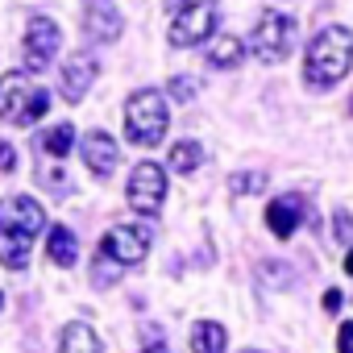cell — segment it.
Masks as SVG:
<instances>
[{
	"label": "cell",
	"mask_w": 353,
	"mask_h": 353,
	"mask_svg": "<svg viewBox=\"0 0 353 353\" xmlns=\"http://www.w3.org/2000/svg\"><path fill=\"white\" fill-rule=\"evenodd\" d=\"M42 229H46V208L34 196H5L0 200V266L26 270Z\"/></svg>",
	"instance_id": "cell-1"
},
{
	"label": "cell",
	"mask_w": 353,
	"mask_h": 353,
	"mask_svg": "<svg viewBox=\"0 0 353 353\" xmlns=\"http://www.w3.org/2000/svg\"><path fill=\"white\" fill-rule=\"evenodd\" d=\"M150 254V229L145 225H112L92 258V287H112L129 266H137Z\"/></svg>",
	"instance_id": "cell-2"
},
{
	"label": "cell",
	"mask_w": 353,
	"mask_h": 353,
	"mask_svg": "<svg viewBox=\"0 0 353 353\" xmlns=\"http://www.w3.org/2000/svg\"><path fill=\"white\" fill-rule=\"evenodd\" d=\"M353 67V34L345 26H328L320 30L312 42H307V54H303V83L324 92L332 83H341Z\"/></svg>",
	"instance_id": "cell-3"
},
{
	"label": "cell",
	"mask_w": 353,
	"mask_h": 353,
	"mask_svg": "<svg viewBox=\"0 0 353 353\" xmlns=\"http://www.w3.org/2000/svg\"><path fill=\"white\" fill-rule=\"evenodd\" d=\"M166 125H170V112H166V92L158 88H141L129 96L125 104V137L141 150L158 145L166 137Z\"/></svg>",
	"instance_id": "cell-4"
},
{
	"label": "cell",
	"mask_w": 353,
	"mask_h": 353,
	"mask_svg": "<svg viewBox=\"0 0 353 353\" xmlns=\"http://www.w3.org/2000/svg\"><path fill=\"white\" fill-rule=\"evenodd\" d=\"M50 112V92L30 79V71H13L0 79V121L34 125Z\"/></svg>",
	"instance_id": "cell-5"
},
{
	"label": "cell",
	"mask_w": 353,
	"mask_h": 353,
	"mask_svg": "<svg viewBox=\"0 0 353 353\" xmlns=\"http://www.w3.org/2000/svg\"><path fill=\"white\" fill-rule=\"evenodd\" d=\"M295 21L287 17V13H274V9H266L262 17H258V26H254V34H250V54L262 63V67H279L291 50H295Z\"/></svg>",
	"instance_id": "cell-6"
},
{
	"label": "cell",
	"mask_w": 353,
	"mask_h": 353,
	"mask_svg": "<svg viewBox=\"0 0 353 353\" xmlns=\"http://www.w3.org/2000/svg\"><path fill=\"white\" fill-rule=\"evenodd\" d=\"M212 34H216V5L212 0H188V5H179L170 17V30H166L170 46H179V50L200 46Z\"/></svg>",
	"instance_id": "cell-7"
},
{
	"label": "cell",
	"mask_w": 353,
	"mask_h": 353,
	"mask_svg": "<svg viewBox=\"0 0 353 353\" xmlns=\"http://www.w3.org/2000/svg\"><path fill=\"white\" fill-rule=\"evenodd\" d=\"M125 196H129V208L141 212V216H158L162 204H166V170L158 162H137L129 183H125Z\"/></svg>",
	"instance_id": "cell-8"
},
{
	"label": "cell",
	"mask_w": 353,
	"mask_h": 353,
	"mask_svg": "<svg viewBox=\"0 0 353 353\" xmlns=\"http://www.w3.org/2000/svg\"><path fill=\"white\" fill-rule=\"evenodd\" d=\"M59 46H63V30H59V21H54V17H34L30 30H26V46H21L26 71H30V75L46 71V67L54 63Z\"/></svg>",
	"instance_id": "cell-9"
},
{
	"label": "cell",
	"mask_w": 353,
	"mask_h": 353,
	"mask_svg": "<svg viewBox=\"0 0 353 353\" xmlns=\"http://www.w3.org/2000/svg\"><path fill=\"white\" fill-rule=\"evenodd\" d=\"M96 75H100V63H96L88 50H75V54L63 63V71H59V92L67 96V104H79V100L88 96V88L96 83Z\"/></svg>",
	"instance_id": "cell-10"
},
{
	"label": "cell",
	"mask_w": 353,
	"mask_h": 353,
	"mask_svg": "<svg viewBox=\"0 0 353 353\" xmlns=\"http://www.w3.org/2000/svg\"><path fill=\"white\" fill-rule=\"evenodd\" d=\"M83 34L92 42H117L125 34V17L112 0H83Z\"/></svg>",
	"instance_id": "cell-11"
},
{
	"label": "cell",
	"mask_w": 353,
	"mask_h": 353,
	"mask_svg": "<svg viewBox=\"0 0 353 353\" xmlns=\"http://www.w3.org/2000/svg\"><path fill=\"white\" fill-rule=\"evenodd\" d=\"M303 216H307V204H303L299 196H279V200L266 204V229H270L279 241H287V237L299 229Z\"/></svg>",
	"instance_id": "cell-12"
},
{
	"label": "cell",
	"mask_w": 353,
	"mask_h": 353,
	"mask_svg": "<svg viewBox=\"0 0 353 353\" xmlns=\"http://www.w3.org/2000/svg\"><path fill=\"white\" fill-rule=\"evenodd\" d=\"M117 141L104 133V129H96V133H88L83 137V166L92 170V174H100V179H108V174L117 170Z\"/></svg>",
	"instance_id": "cell-13"
},
{
	"label": "cell",
	"mask_w": 353,
	"mask_h": 353,
	"mask_svg": "<svg viewBox=\"0 0 353 353\" xmlns=\"http://www.w3.org/2000/svg\"><path fill=\"white\" fill-rule=\"evenodd\" d=\"M46 254H50L54 266H75V258H79V237H75L67 225H54V229L46 233Z\"/></svg>",
	"instance_id": "cell-14"
},
{
	"label": "cell",
	"mask_w": 353,
	"mask_h": 353,
	"mask_svg": "<svg viewBox=\"0 0 353 353\" xmlns=\"http://www.w3.org/2000/svg\"><path fill=\"white\" fill-rule=\"evenodd\" d=\"M241 54H245V46H241L237 34H212V38H208V63H212V67L229 71V67L241 63Z\"/></svg>",
	"instance_id": "cell-15"
},
{
	"label": "cell",
	"mask_w": 353,
	"mask_h": 353,
	"mask_svg": "<svg viewBox=\"0 0 353 353\" xmlns=\"http://www.w3.org/2000/svg\"><path fill=\"white\" fill-rule=\"evenodd\" d=\"M225 345H229V332L221 320H200L192 328V353H225Z\"/></svg>",
	"instance_id": "cell-16"
},
{
	"label": "cell",
	"mask_w": 353,
	"mask_h": 353,
	"mask_svg": "<svg viewBox=\"0 0 353 353\" xmlns=\"http://www.w3.org/2000/svg\"><path fill=\"white\" fill-rule=\"evenodd\" d=\"M59 353H104V349H100V336L92 332V324L75 320V324H67V328H63Z\"/></svg>",
	"instance_id": "cell-17"
},
{
	"label": "cell",
	"mask_w": 353,
	"mask_h": 353,
	"mask_svg": "<svg viewBox=\"0 0 353 353\" xmlns=\"http://www.w3.org/2000/svg\"><path fill=\"white\" fill-rule=\"evenodd\" d=\"M166 162H170V170H179V174H192V170L204 162V150H200V141H192V137H188V141H174Z\"/></svg>",
	"instance_id": "cell-18"
},
{
	"label": "cell",
	"mask_w": 353,
	"mask_h": 353,
	"mask_svg": "<svg viewBox=\"0 0 353 353\" xmlns=\"http://www.w3.org/2000/svg\"><path fill=\"white\" fill-rule=\"evenodd\" d=\"M266 179H270L266 170H241V174H233V179H229V196H233V200L258 196V192H266Z\"/></svg>",
	"instance_id": "cell-19"
},
{
	"label": "cell",
	"mask_w": 353,
	"mask_h": 353,
	"mask_svg": "<svg viewBox=\"0 0 353 353\" xmlns=\"http://www.w3.org/2000/svg\"><path fill=\"white\" fill-rule=\"evenodd\" d=\"M71 145H75V129H71V125H54V129L42 133V150H46L50 158H67Z\"/></svg>",
	"instance_id": "cell-20"
},
{
	"label": "cell",
	"mask_w": 353,
	"mask_h": 353,
	"mask_svg": "<svg viewBox=\"0 0 353 353\" xmlns=\"http://www.w3.org/2000/svg\"><path fill=\"white\" fill-rule=\"evenodd\" d=\"M166 96H170V100H196V96H200V79H192V75H174V79L166 83Z\"/></svg>",
	"instance_id": "cell-21"
},
{
	"label": "cell",
	"mask_w": 353,
	"mask_h": 353,
	"mask_svg": "<svg viewBox=\"0 0 353 353\" xmlns=\"http://www.w3.org/2000/svg\"><path fill=\"white\" fill-rule=\"evenodd\" d=\"M332 225H336V241H353V216L349 212H336Z\"/></svg>",
	"instance_id": "cell-22"
},
{
	"label": "cell",
	"mask_w": 353,
	"mask_h": 353,
	"mask_svg": "<svg viewBox=\"0 0 353 353\" xmlns=\"http://www.w3.org/2000/svg\"><path fill=\"white\" fill-rule=\"evenodd\" d=\"M141 353H170V345L158 341V328H145V345H141Z\"/></svg>",
	"instance_id": "cell-23"
},
{
	"label": "cell",
	"mask_w": 353,
	"mask_h": 353,
	"mask_svg": "<svg viewBox=\"0 0 353 353\" xmlns=\"http://www.w3.org/2000/svg\"><path fill=\"white\" fill-rule=\"evenodd\" d=\"M0 170H5V174L17 170V150H13L9 141H0Z\"/></svg>",
	"instance_id": "cell-24"
},
{
	"label": "cell",
	"mask_w": 353,
	"mask_h": 353,
	"mask_svg": "<svg viewBox=\"0 0 353 353\" xmlns=\"http://www.w3.org/2000/svg\"><path fill=\"white\" fill-rule=\"evenodd\" d=\"M336 353H353V324L345 320L341 332H336Z\"/></svg>",
	"instance_id": "cell-25"
},
{
	"label": "cell",
	"mask_w": 353,
	"mask_h": 353,
	"mask_svg": "<svg viewBox=\"0 0 353 353\" xmlns=\"http://www.w3.org/2000/svg\"><path fill=\"white\" fill-rule=\"evenodd\" d=\"M341 307H345V295H341V291H324V312L332 316V312H341Z\"/></svg>",
	"instance_id": "cell-26"
},
{
	"label": "cell",
	"mask_w": 353,
	"mask_h": 353,
	"mask_svg": "<svg viewBox=\"0 0 353 353\" xmlns=\"http://www.w3.org/2000/svg\"><path fill=\"white\" fill-rule=\"evenodd\" d=\"M345 274L353 279V250H349V258H345Z\"/></svg>",
	"instance_id": "cell-27"
},
{
	"label": "cell",
	"mask_w": 353,
	"mask_h": 353,
	"mask_svg": "<svg viewBox=\"0 0 353 353\" xmlns=\"http://www.w3.org/2000/svg\"><path fill=\"white\" fill-rule=\"evenodd\" d=\"M349 112H353V96H349Z\"/></svg>",
	"instance_id": "cell-28"
},
{
	"label": "cell",
	"mask_w": 353,
	"mask_h": 353,
	"mask_svg": "<svg viewBox=\"0 0 353 353\" xmlns=\"http://www.w3.org/2000/svg\"><path fill=\"white\" fill-rule=\"evenodd\" d=\"M0 307H5V295H0Z\"/></svg>",
	"instance_id": "cell-29"
},
{
	"label": "cell",
	"mask_w": 353,
	"mask_h": 353,
	"mask_svg": "<svg viewBox=\"0 0 353 353\" xmlns=\"http://www.w3.org/2000/svg\"><path fill=\"white\" fill-rule=\"evenodd\" d=\"M245 353H258V349H245Z\"/></svg>",
	"instance_id": "cell-30"
}]
</instances>
